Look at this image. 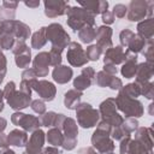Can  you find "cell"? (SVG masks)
Returning <instances> with one entry per match:
<instances>
[{
    "mask_svg": "<svg viewBox=\"0 0 154 154\" xmlns=\"http://www.w3.org/2000/svg\"><path fill=\"white\" fill-rule=\"evenodd\" d=\"M46 138H47V142L49 144H52L53 147L63 146V142H64V135H63L61 130L58 128L49 129L48 132L46 134Z\"/></svg>",
    "mask_w": 154,
    "mask_h": 154,
    "instance_id": "cell-28",
    "label": "cell"
},
{
    "mask_svg": "<svg viewBox=\"0 0 154 154\" xmlns=\"http://www.w3.org/2000/svg\"><path fill=\"white\" fill-rule=\"evenodd\" d=\"M83 96L82 91H78L76 89L67 90L64 95V105L69 109H76L77 106L81 103V97Z\"/></svg>",
    "mask_w": 154,
    "mask_h": 154,
    "instance_id": "cell-25",
    "label": "cell"
},
{
    "mask_svg": "<svg viewBox=\"0 0 154 154\" xmlns=\"http://www.w3.org/2000/svg\"><path fill=\"white\" fill-rule=\"evenodd\" d=\"M22 79L23 81H32V79H37V75L35 72L34 69H26L23 71L22 73Z\"/></svg>",
    "mask_w": 154,
    "mask_h": 154,
    "instance_id": "cell-46",
    "label": "cell"
},
{
    "mask_svg": "<svg viewBox=\"0 0 154 154\" xmlns=\"http://www.w3.org/2000/svg\"><path fill=\"white\" fill-rule=\"evenodd\" d=\"M125 58H126V52L122 46L111 47L105 52L103 64H112V65L123 64L125 61Z\"/></svg>",
    "mask_w": 154,
    "mask_h": 154,
    "instance_id": "cell-18",
    "label": "cell"
},
{
    "mask_svg": "<svg viewBox=\"0 0 154 154\" xmlns=\"http://www.w3.org/2000/svg\"><path fill=\"white\" fill-rule=\"evenodd\" d=\"M111 131H112V126L106 122L101 120L97 124V128L91 136L93 148H95L100 154L113 152L116 148L114 141L111 138Z\"/></svg>",
    "mask_w": 154,
    "mask_h": 154,
    "instance_id": "cell-1",
    "label": "cell"
},
{
    "mask_svg": "<svg viewBox=\"0 0 154 154\" xmlns=\"http://www.w3.org/2000/svg\"><path fill=\"white\" fill-rule=\"evenodd\" d=\"M120 128H122V130H123L125 137H128V136H130L131 132H134V131L138 128V122H137V119H135V118H126V119H124L123 123L120 124Z\"/></svg>",
    "mask_w": 154,
    "mask_h": 154,
    "instance_id": "cell-34",
    "label": "cell"
},
{
    "mask_svg": "<svg viewBox=\"0 0 154 154\" xmlns=\"http://www.w3.org/2000/svg\"><path fill=\"white\" fill-rule=\"evenodd\" d=\"M46 38L52 43V47L64 51L71 42L70 35L59 23H52L46 26Z\"/></svg>",
    "mask_w": 154,
    "mask_h": 154,
    "instance_id": "cell-5",
    "label": "cell"
},
{
    "mask_svg": "<svg viewBox=\"0 0 154 154\" xmlns=\"http://www.w3.org/2000/svg\"><path fill=\"white\" fill-rule=\"evenodd\" d=\"M2 7L5 8H8V10H16L17 6H18V2L17 1H8V0H4L2 4H1Z\"/></svg>",
    "mask_w": 154,
    "mask_h": 154,
    "instance_id": "cell-53",
    "label": "cell"
},
{
    "mask_svg": "<svg viewBox=\"0 0 154 154\" xmlns=\"http://www.w3.org/2000/svg\"><path fill=\"white\" fill-rule=\"evenodd\" d=\"M11 26H12V32L14 35V38L17 41L24 42L26 38H29L31 30H30L29 25H26L25 23L13 19V20H11Z\"/></svg>",
    "mask_w": 154,
    "mask_h": 154,
    "instance_id": "cell-23",
    "label": "cell"
},
{
    "mask_svg": "<svg viewBox=\"0 0 154 154\" xmlns=\"http://www.w3.org/2000/svg\"><path fill=\"white\" fill-rule=\"evenodd\" d=\"M45 140H46V134L41 129H37V130L32 131V134L30 136V140L25 144V147H26L25 152L28 154H40L43 149Z\"/></svg>",
    "mask_w": 154,
    "mask_h": 154,
    "instance_id": "cell-14",
    "label": "cell"
},
{
    "mask_svg": "<svg viewBox=\"0 0 154 154\" xmlns=\"http://www.w3.org/2000/svg\"><path fill=\"white\" fill-rule=\"evenodd\" d=\"M122 87H123L122 79H120V78H118L117 76H114V77H113V79H112V82H111V84H109V88H111L112 90H119Z\"/></svg>",
    "mask_w": 154,
    "mask_h": 154,
    "instance_id": "cell-51",
    "label": "cell"
},
{
    "mask_svg": "<svg viewBox=\"0 0 154 154\" xmlns=\"http://www.w3.org/2000/svg\"><path fill=\"white\" fill-rule=\"evenodd\" d=\"M154 75V64H149V63H141L137 64V69H136V73H135V82H146V81H150L152 77Z\"/></svg>",
    "mask_w": 154,
    "mask_h": 154,
    "instance_id": "cell-24",
    "label": "cell"
},
{
    "mask_svg": "<svg viewBox=\"0 0 154 154\" xmlns=\"http://www.w3.org/2000/svg\"><path fill=\"white\" fill-rule=\"evenodd\" d=\"M102 71H105L106 73H108V75H112V76H116L117 75V72H118V69L116 67V65H112V64H105L103 65V70Z\"/></svg>",
    "mask_w": 154,
    "mask_h": 154,
    "instance_id": "cell-52",
    "label": "cell"
},
{
    "mask_svg": "<svg viewBox=\"0 0 154 154\" xmlns=\"http://www.w3.org/2000/svg\"><path fill=\"white\" fill-rule=\"evenodd\" d=\"M79 6L83 7L85 11L96 16L99 13H103L108 8V2L105 0H94V1H79Z\"/></svg>",
    "mask_w": 154,
    "mask_h": 154,
    "instance_id": "cell-21",
    "label": "cell"
},
{
    "mask_svg": "<svg viewBox=\"0 0 154 154\" xmlns=\"http://www.w3.org/2000/svg\"><path fill=\"white\" fill-rule=\"evenodd\" d=\"M61 53L63 51L59 48H54L52 47L49 51V60H51V65L52 66H58L61 64Z\"/></svg>",
    "mask_w": 154,
    "mask_h": 154,
    "instance_id": "cell-41",
    "label": "cell"
},
{
    "mask_svg": "<svg viewBox=\"0 0 154 154\" xmlns=\"http://www.w3.org/2000/svg\"><path fill=\"white\" fill-rule=\"evenodd\" d=\"M113 77H114V76L108 75V73H106L105 71H99V72L96 73V77H95V83H96L99 87H101V88L109 87V84H111Z\"/></svg>",
    "mask_w": 154,
    "mask_h": 154,
    "instance_id": "cell-36",
    "label": "cell"
},
{
    "mask_svg": "<svg viewBox=\"0 0 154 154\" xmlns=\"http://www.w3.org/2000/svg\"><path fill=\"white\" fill-rule=\"evenodd\" d=\"M95 34H96V29L94 26L85 25L78 31V37L83 43H90L95 40Z\"/></svg>",
    "mask_w": 154,
    "mask_h": 154,
    "instance_id": "cell-32",
    "label": "cell"
},
{
    "mask_svg": "<svg viewBox=\"0 0 154 154\" xmlns=\"http://www.w3.org/2000/svg\"><path fill=\"white\" fill-rule=\"evenodd\" d=\"M6 71H7V60L6 57L2 54V52H0V84L5 78Z\"/></svg>",
    "mask_w": 154,
    "mask_h": 154,
    "instance_id": "cell-45",
    "label": "cell"
},
{
    "mask_svg": "<svg viewBox=\"0 0 154 154\" xmlns=\"http://www.w3.org/2000/svg\"><path fill=\"white\" fill-rule=\"evenodd\" d=\"M70 8L69 2L61 0H46L45 1V14L49 18L63 16Z\"/></svg>",
    "mask_w": 154,
    "mask_h": 154,
    "instance_id": "cell-15",
    "label": "cell"
},
{
    "mask_svg": "<svg viewBox=\"0 0 154 154\" xmlns=\"http://www.w3.org/2000/svg\"><path fill=\"white\" fill-rule=\"evenodd\" d=\"M6 125H7V120L5 118L0 117V132H2L6 129Z\"/></svg>",
    "mask_w": 154,
    "mask_h": 154,
    "instance_id": "cell-58",
    "label": "cell"
},
{
    "mask_svg": "<svg viewBox=\"0 0 154 154\" xmlns=\"http://www.w3.org/2000/svg\"><path fill=\"white\" fill-rule=\"evenodd\" d=\"M11 122L14 125L22 128L25 132H28V131L32 132L41 126L40 119L37 117L31 116V114H24L22 112H14L11 116Z\"/></svg>",
    "mask_w": 154,
    "mask_h": 154,
    "instance_id": "cell-10",
    "label": "cell"
},
{
    "mask_svg": "<svg viewBox=\"0 0 154 154\" xmlns=\"http://www.w3.org/2000/svg\"><path fill=\"white\" fill-rule=\"evenodd\" d=\"M84 52H85V57H87L88 61H89V60H90V61H97L99 58H100L101 54H102V51H101L96 45H90V46L87 48V51H84Z\"/></svg>",
    "mask_w": 154,
    "mask_h": 154,
    "instance_id": "cell-38",
    "label": "cell"
},
{
    "mask_svg": "<svg viewBox=\"0 0 154 154\" xmlns=\"http://www.w3.org/2000/svg\"><path fill=\"white\" fill-rule=\"evenodd\" d=\"M130 141H131L130 136L124 137L123 140H120V146H119L120 154H130L129 153V143H130Z\"/></svg>",
    "mask_w": 154,
    "mask_h": 154,
    "instance_id": "cell-47",
    "label": "cell"
},
{
    "mask_svg": "<svg viewBox=\"0 0 154 154\" xmlns=\"http://www.w3.org/2000/svg\"><path fill=\"white\" fill-rule=\"evenodd\" d=\"M125 52H126V58H125V61L123 63L120 72H122L123 77L132 78V77H135L136 69H137V54L130 53L129 51H125Z\"/></svg>",
    "mask_w": 154,
    "mask_h": 154,
    "instance_id": "cell-20",
    "label": "cell"
},
{
    "mask_svg": "<svg viewBox=\"0 0 154 154\" xmlns=\"http://www.w3.org/2000/svg\"><path fill=\"white\" fill-rule=\"evenodd\" d=\"M135 140L144 143L148 148L153 149V130L152 128H137L135 130Z\"/></svg>",
    "mask_w": 154,
    "mask_h": 154,
    "instance_id": "cell-27",
    "label": "cell"
},
{
    "mask_svg": "<svg viewBox=\"0 0 154 154\" xmlns=\"http://www.w3.org/2000/svg\"><path fill=\"white\" fill-rule=\"evenodd\" d=\"M73 75V71L71 67H67L65 65H58L54 67L53 72H52V77L53 79L58 83V84H65L67 82L71 81Z\"/></svg>",
    "mask_w": 154,
    "mask_h": 154,
    "instance_id": "cell-22",
    "label": "cell"
},
{
    "mask_svg": "<svg viewBox=\"0 0 154 154\" xmlns=\"http://www.w3.org/2000/svg\"><path fill=\"white\" fill-rule=\"evenodd\" d=\"M12 53L14 54L16 65L20 69H26L31 63V51L25 45V42L17 41L12 48Z\"/></svg>",
    "mask_w": 154,
    "mask_h": 154,
    "instance_id": "cell-12",
    "label": "cell"
},
{
    "mask_svg": "<svg viewBox=\"0 0 154 154\" xmlns=\"http://www.w3.org/2000/svg\"><path fill=\"white\" fill-rule=\"evenodd\" d=\"M10 144H8V141H7V136L4 134V132H0V148H7Z\"/></svg>",
    "mask_w": 154,
    "mask_h": 154,
    "instance_id": "cell-54",
    "label": "cell"
},
{
    "mask_svg": "<svg viewBox=\"0 0 154 154\" xmlns=\"http://www.w3.org/2000/svg\"><path fill=\"white\" fill-rule=\"evenodd\" d=\"M75 111H76V116H77V123L82 128L90 129L99 123L100 113L90 103L81 102Z\"/></svg>",
    "mask_w": 154,
    "mask_h": 154,
    "instance_id": "cell-4",
    "label": "cell"
},
{
    "mask_svg": "<svg viewBox=\"0 0 154 154\" xmlns=\"http://www.w3.org/2000/svg\"><path fill=\"white\" fill-rule=\"evenodd\" d=\"M46 43H47V38H46V26H42L40 30H37L36 32L32 34V36H31V47L35 48V49H40V48H42Z\"/></svg>",
    "mask_w": 154,
    "mask_h": 154,
    "instance_id": "cell-29",
    "label": "cell"
},
{
    "mask_svg": "<svg viewBox=\"0 0 154 154\" xmlns=\"http://www.w3.org/2000/svg\"><path fill=\"white\" fill-rule=\"evenodd\" d=\"M116 106L120 112L124 113L126 118H140L144 112L141 101L134 97H129L122 93H118V96L116 97Z\"/></svg>",
    "mask_w": 154,
    "mask_h": 154,
    "instance_id": "cell-3",
    "label": "cell"
},
{
    "mask_svg": "<svg viewBox=\"0 0 154 154\" xmlns=\"http://www.w3.org/2000/svg\"><path fill=\"white\" fill-rule=\"evenodd\" d=\"M1 49H2V48H1V46H0V52H1Z\"/></svg>",
    "mask_w": 154,
    "mask_h": 154,
    "instance_id": "cell-64",
    "label": "cell"
},
{
    "mask_svg": "<svg viewBox=\"0 0 154 154\" xmlns=\"http://www.w3.org/2000/svg\"><path fill=\"white\" fill-rule=\"evenodd\" d=\"M153 1L147 0H132L129 4L126 17L130 22H140L146 17H152L153 14Z\"/></svg>",
    "mask_w": 154,
    "mask_h": 154,
    "instance_id": "cell-6",
    "label": "cell"
},
{
    "mask_svg": "<svg viewBox=\"0 0 154 154\" xmlns=\"http://www.w3.org/2000/svg\"><path fill=\"white\" fill-rule=\"evenodd\" d=\"M0 154H16V153H14V150H12L10 148H4L0 150Z\"/></svg>",
    "mask_w": 154,
    "mask_h": 154,
    "instance_id": "cell-60",
    "label": "cell"
},
{
    "mask_svg": "<svg viewBox=\"0 0 154 154\" xmlns=\"http://www.w3.org/2000/svg\"><path fill=\"white\" fill-rule=\"evenodd\" d=\"M23 154H28V153H26V152H23Z\"/></svg>",
    "mask_w": 154,
    "mask_h": 154,
    "instance_id": "cell-63",
    "label": "cell"
},
{
    "mask_svg": "<svg viewBox=\"0 0 154 154\" xmlns=\"http://www.w3.org/2000/svg\"><path fill=\"white\" fill-rule=\"evenodd\" d=\"M146 46H147L146 40H144V38H142L141 36H138L137 34H135V36H134V37H132V40L130 41L129 46L126 47V48H128L126 51H129L130 53L137 54V53L142 52V51L146 48Z\"/></svg>",
    "mask_w": 154,
    "mask_h": 154,
    "instance_id": "cell-30",
    "label": "cell"
},
{
    "mask_svg": "<svg viewBox=\"0 0 154 154\" xmlns=\"http://www.w3.org/2000/svg\"><path fill=\"white\" fill-rule=\"evenodd\" d=\"M40 154H60V153L55 147H47V148L42 149V152Z\"/></svg>",
    "mask_w": 154,
    "mask_h": 154,
    "instance_id": "cell-55",
    "label": "cell"
},
{
    "mask_svg": "<svg viewBox=\"0 0 154 154\" xmlns=\"http://www.w3.org/2000/svg\"><path fill=\"white\" fill-rule=\"evenodd\" d=\"M30 107H31V109H32L35 113H37L38 116H42V114L46 112V105H45L43 100H41V99L32 100L31 103H30Z\"/></svg>",
    "mask_w": 154,
    "mask_h": 154,
    "instance_id": "cell-42",
    "label": "cell"
},
{
    "mask_svg": "<svg viewBox=\"0 0 154 154\" xmlns=\"http://www.w3.org/2000/svg\"><path fill=\"white\" fill-rule=\"evenodd\" d=\"M61 132L64 135V142L61 147L65 150H72L77 144V135H78V126L76 120L70 117H66L61 126Z\"/></svg>",
    "mask_w": 154,
    "mask_h": 154,
    "instance_id": "cell-8",
    "label": "cell"
},
{
    "mask_svg": "<svg viewBox=\"0 0 154 154\" xmlns=\"http://www.w3.org/2000/svg\"><path fill=\"white\" fill-rule=\"evenodd\" d=\"M136 85L140 89L141 95H144L147 99L152 100L154 96V85L152 83V81H146V82H135Z\"/></svg>",
    "mask_w": 154,
    "mask_h": 154,
    "instance_id": "cell-33",
    "label": "cell"
},
{
    "mask_svg": "<svg viewBox=\"0 0 154 154\" xmlns=\"http://www.w3.org/2000/svg\"><path fill=\"white\" fill-rule=\"evenodd\" d=\"M4 109V91L0 89V112Z\"/></svg>",
    "mask_w": 154,
    "mask_h": 154,
    "instance_id": "cell-59",
    "label": "cell"
},
{
    "mask_svg": "<svg viewBox=\"0 0 154 154\" xmlns=\"http://www.w3.org/2000/svg\"><path fill=\"white\" fill-rule=\"evenodd\" d=\"M1 22H2V20H1V18H0V26H1Z\"/></svg>",
    "mask_w": 154,
    "mask_h": 154,
    "instance_id": "cell-62",
    "label": "cell"
},
{
    "mask_svg": "<svg viewBox=\"0 0 154 154\" xmlns=\"http://www.w3.org/2000/svg\"><path fill=\"white\" fill-rule=\"evenodd\" d=\"M66 59L71 66L75 67H81L84 66L88 63V59L85 57V52L82 48V46L77 42H70L67 46V53H66Z\"/></svg>",
    "mask_w": 154,
    "mask_h": 154,
    "instance_id": "cell-11",
    "label": "cell"
},
{
    "mask_svg": "<svg viewBox=\"0 0 154 154\" xmlns=\"http://www.w3.org/2000/svg\"><path fill=\"white\" fill-rule=\"evenodd\" d=\"M91 83H93V81L89 79V78H87V77H84L83 75H79V76H77V77L73 79V87H75V89L78 90V91L85 90L87 88H89V87L91 85Z\"/></svg>",
    "mask_w": 154,
    "mask_h": 154,
    "instance_id": "cell-37",
    "label": "cell"
},
{
    "mask_svg": "<svg viewBox=\"0 0 154 154\" xmlns=\"http://www.w3.org/2000/svg\"><path fill=\"white\" fill-rule=\"evenodd\" d=\"M55 117H57V113L53 111H49V112H45L42 116H40L38 119H40V123L42 126L49 128V126H53Z\"/></svg>",
    "mask_w": 154,
    "mask_h": 154,
    "instance_id": "cell-39",
    "label": "cell"
},
{
    "mask_svg": "<svg viewBox=\"0 0 154 154\" xmlns=\"http://www.w3.org/2000/svg\"><path fill=\"white\" fill-rule=\"evenodd\" d=\"M126 12H128V7H126L125 5H123V4H117V5H114L113 11H112L113 16L117 17V18H124L125 14H126Z\"/></svg>",
    "mask_w": 154,
    "mask_h": 154,
    "instance_id": "cell-44",
    "label": "cell"
},
{
    "mask_svg": "<svg viewBox=\"0 0 154 154\" xmlns=\"http://www.w3.org/2000/svg\"><path fill=\"white\" fill-rule=\"evenodd\" d=\"M28 82L30 84L31 90H35L42 100L52 101L55 97L57 88L52 82L46 81V79H40V81L38 79H32V81H28Z\"/></svg>",
    "mask_w": 154,
    "mask_h": 154,
    "instance_id": "cell-9",
    "label": "cell"
},
{
    "mask_svg": "<svg viewBox=\"0 0 154 154\" xmlns=\"http://www.w3.org/2000/svg\"><path fill=\"white\" fill-rule=\"evenodd\" d=\"M142 53L146 57V63L153 64V61H154V46H153V43H147V46L142 51Z\"/></svg>",
    "mask_w": 154,
    "mask_h": 154,
    "instance_id": "cell-43",
    "label": "cell"
},
{
    "mask_svg": "<svg viewBox=\"0 0 154 154\" xmlns=\"http://www.w3.org/2000/svg\"><path fill=\"white\" fill-rule=\"evenodd\" d=\"M14 90H16V83H14V82H12V81H11V82H8V83L5 85V89L2 90V91H4V97L7 100V99H8V96H10Z\"/></svg>",
    "mask_w": 154,
    "mask_h": 154,
    "instance_id": "cell-48",
    "label": "cell"
},
{
    "mask_svg": "<svg viewBox=\"0 0 154 154\" xmlns=\"http://www.w3.org/2000/svg\"><path fill=\"white\" fill-rule=\"evenodd\" d=\"M78 154H97V153L93 147H85V148H81L78 150Z\"/></svg>",
    "mask_w": 154,
    "mask_h": 154,
    "instance_id": "cell-56",
    "label": "cell"
},
{
    "mask_svg": "<svg viewBox=\"0 0 154 154\" xmlns=\"http://www.w3.org/2000/svg\"><path fill=\"white\" fill-rule=\"evenodd\" d=\"M135 36V32L134 31H131L130 29H124V30H122L120 31V34H119V40H120V46L122 47H128L129 46V43H130V41L132 40V37Z\"/></svg>",
    "mask_w": 154,
    "mask_h": 154,
    "instance_id": "cell-40",
    "label": "cell"
},
{
    "mask_svg": "<svg viewBox=\"0 0 154 154\" xmlns=\"http://www.w3.org/2000/svg\"><path fill=\"white\" fill-rule=\"evenodd\" d=\"M106 154H114L113 152H109V153H106Z\"/></svg>",
    "mask_w": 154,
    "mask_h": 154,
    "instance_id": "cell-61",
    "label": "cell"
},
{
    "mask_svg": "<svg viewBox=\"0 0 154 154\" xmlns=\"http://www.w3.org/2000/svg\"><path fill=\"white\" fill-rule=\"evenodd\" d=\"M101 19H102V22H103L105 24H112V23L114 22L116 17L113 16L112 11H106V12H103V13L101 14Z\"/></svg>",
    "mask_w": 154,
    "mask_h": 154,
    "instance_id": "cell-49",
    "label": "cell"
},
{
    "mask_svg": "<svg viewBox=\"0 0 154 154\" xmlns=\"http://www.w3.org/2000/svg\"><path fill=\"white\" fill-rule=\"evenodd\" d=\"M31 94L30 93H25L23 90H14L7 99V103L10 105V107L17 112H19L20 109L26 108L28 106H30L31 103Z\"/></svg>",
    "mask_w": 154,
    "mask_h": 154,
    "instance_id": "cell-13",
    "label": "cell"
},
{
    "mask_svg": "<svg viewBox=\"0 0 154 154\" xmlns=\"http://www.w3.org/2000/svg\"><path fill=\"white\" fill-rule=\"evenodd\" d=\"M24 4H25V6L31 7V8H36V7L40 6V1L38 0H35V1H25Z\"/></svg>",
    "mask_w": 154,
    "mask_h": 154,
    "instance_id": "cell-57",
    "label": "cell"
},
{
    "mask_svg": "<svg viewBox=\"0 0 154 154\" xmlns=\"http://www.w3.org/2000/svg\"><path fill=\"white\" fill-rule=\"evenodd\" d=\"M137 35L146 40L147 43H153L154 37V18L148 17L137 25Z\"/></svg>",
    "mask_w": 154,
    "mask_h": 154,
    "instance_id": "cell-19",
    "label": "cell"
},
{
    "mask_svg": "<svg viewBox=\"0 0 154 154\" xmlns=\"http://www.w3.org/2000/svg\"><path fill=\"white\" fill-rule=\"evenodd\" d=\"M99 113H100V117L102 118V122H106L112 128L119 126L124 120V118L117 112L114 97H108L105 101H102L99 107Z\"/></svg>",
    "mask_w": 154,
    "mask_h": 154,
    "instance_id": "cell-7",
    "label": "cell"
},
{
    "mask_svg": "<svg viewBox=\"0 0 154 154\" xmlns=\"http://www.w3.org/2000/svg\"><path fill=\"white\" fill-rule=\"evenodd\" d=\"M95 40H96V46L105 53L108 48L113 47L112 46V29L107 25H101L96 29L95 34Z\"/></svg>",
    "mask_w": 154,
    "mask_h": 154,
    "instance_id": "cell-16",
    "label": "cell"
},
{
    "mask_svg": "<svg viewBox=\"0 0 154 154\" xmlns=\"http://www.w3.org/2000/svg\"><path fill=\"white\" fill-rule=\"evenodd\" d=\"M81 75H83L84 77H87V78H89V79H94L95 78V70H94V67H90V66H87V67H84L83 70H82V73Z\"/></svg>",
    "mask_w": 154,
    "mask_h": 154,
    "instance_id": "cell-50",
    "label": "cell"
},
{
    "mask_svg": "<svg viewBox=\"0 0 154 154\" xmlns=\"http://www.w3.org/2000/svg\"><path fill=\"white\" fill-rule=\"evenodd\" d=\"M7 141L10 146H16V147H24L28 142V135L24 130L14 129L7 135Z\"/></svg>",
    "mask_w": 154,
    "mask_h": 154,
    "instance_id": "cell-26",
    "label": "cell"
},
{
    "mask_svg": "<svg viewBox=\"0 0 154 154\" xmlns=\"http://www.w3.org/2000/svg\"><path fill=\"white\" fill-rule=\"evenodd\" d=\"M129 153L130 154H153V149L148 148L144 143L137 140H131L129 143Z\"/></svg>",
    "mask_w": 154,
    "mask_h": 154,
    "instance_id": "cell-31",
    "label": "cell"
},
{
    "mask_svg": "<svg viewBox=\"0 0 154 154\" xmlns=\"http://www.w3.org/2000/svg\"><path fill=\"white\" fill-rule=\"evenodd\" d=\"M119 93H122V94H124V95H126V96H129V97H134V99H136L137 96L141 95L140 89H138V87L136 85L135 82H134V83H129V84L122 87V88L119 89Z\"/></svg>",
    "mask_w": 154,
    "mask_h": 154,
    "instance_id": "cell-35",
    "label": "cell"
},
{
    "mask_svg": "<svg viewBox=\"0 0 154 154\" xmlns=\"http://www.w3.org/2000/svg\"><path fill=\"white\" fill-rule=\"evenodd\" d=\"M51 65L49 53L40 52L32 60V69L35 70L37 77H46L48 75V66Z\"/></svg>",
    "mask_w": 154,
    "mask_h": 154,
    "instance_id": "cell-17",
    "label": "cell"
},
{
    "mask_svg": "<svg viewBox=\"0 0 154 154\" xmlns=\"http://www.w3.org/2000/svg\"><path fill=\"white\" fill-rule=\"evenodd\" d=\"M66 13H67V25L73 31H79L85 25L94 26L95 24V16H93L81 6L70 7L66 11Z\"/></svg>",
    "mask_w": 154,
    "mask_h": 154,
    "instance_id": "cell-2",
    "label": "cell"
}]
</instances>
